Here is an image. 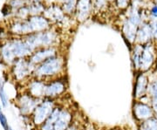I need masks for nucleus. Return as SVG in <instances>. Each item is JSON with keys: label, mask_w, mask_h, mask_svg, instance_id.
Instances as JSON below:
<instances>
[{"label": "nucleus", "mask_w": 157, "mask_h": 130, "mask_svg": "<svg viewBox=\"0 0 157 130\" xmlns=\"http://www.w3.org/2000/svg\"><path fill=\"white\" fill-rule=\"evenodd\" d=\"M33 52V48L22 37H11L0 41V61L7 67L17 59L29 58Z\"/></svg>", "instance_id": "1"}, {"label": "nucleus", "mask_w": 157, "mask_h": 130, "mask_svg": "<svg viewBox=\"0 0 157 130\" xmlns=\"http://www.w3.org/2000/svg\"><path fill=\"white\" fill-rule=\"evenodd\" d=\"M67 59L64 53L48 59L41 64L35 66L33 77L43 80H50L67 75Z\"/></svg>", "instance_id": "2"}, {"label": "nucleus", "mask_w": 157, "mask_h": 130, "mask_svg": "<svg viewBox=\"0 0 157 130\" xmlns=\"http://www.w3.org/2000/svg\"><path fill=\"white\" fill-rule=\"evenodd\" d=\"M22 38L33 48L34 51L36 49L42 47H51V46L59 47L60 39L59 33L58 32L51 28L43 32L29 34Z\"/></svg>", "instance_id": "3"}, {"label": "nucleus", "mask_w": 157, "mask_h": 130, "mask_svg": "<svg viewBox=\"0 0 157 130\" xmlns=\"http://www.w3.org/2000/svg\"><path fill=\"white\" fill-rule=\"evenodd\" d=\"M35 66L29 60L28 58L17 59L9 67V76L16 82L23 85L33 77Z\"/></svg>", "instance_id": "4"}, {"label": "nucleus", "mask_w": 157, "mask_h": 130, "mask_svg": "<svg viewBox=\"0 0 157 130\" xmlns=\"http://www.w3.org/2000/svg\"><path fill=\"white\" fill-rule=\"evenodd\" d=\"M59 101L43 98L40 100L39 103L35 108L34 111L30 116V123L35 128H38L41 124H43L47 118L49 117L53 108L56 107Z\"/></svg>", "instance_id": "5"}, {"label": "nucleus", "mask_w": 157, "mask_h": 130, "mask_svg": "<svg viewBox=\"0 0 157 130\" xmlns=\"http://www.w3.org/2000/svg\"><path fill=\"white\" fill-rule=\"evenodd\" d=\"M69 83L67 75L47 80L45 83V97L59 101L67 94Z\"/></svg>", "instance_id": "6"}, {"label": "nucleus", "mask_w": 157, "mask_h": 130, "mask_svg": "<svg viewBox=\"0 0 157 130\" xmlns=\"http://www.w3.org/2000/svg\"><path fill=\"white\" fill-rule=\"evenodd\" d=\"M39 101V99L34 98L24 90L18 93L14 99V104L23 118L30 117Z\"/></svg>", "instance_id": "7"}, {"label": "nucleus", "mask_w": 157, "mask_h": 130, "mask_svg": "<svg viewBox=\"0 0 157 130\" xmlns=\"http://www.w3.org/2000/svg\"><path fill=\"white\" fill-rule=\"evenodd\" d=\"M156 51L154 41L142 45L140 55L139 71L140 73H148L151 70L156 59Z\"/></svg>", "instance_id": "8"}, {"label": "nucleus", "mask_w": 157, "mask_h": 130, "mask_svg": "<svg viewBox=\"0 0 157 130\" xmlns=\"http://www.w3.org/2000/svg\"><path fill=\"white\" fill-rule=\"evenodd\" d=\"M132 115L135 123H138L155 116V113L150 103L141 101L139 100H133Z\"/></svg>", "instance_id": "9"}, {"label": "nucleus", "mask_w": 157, "mask_h": 130, "mask_svg": "<svg viewBox=\"0 0 157 130\" xmlns=\"http://www.w3.org/2000/svg\"><path fill=\"white\" fill-rule=\"evenodd\" d=\"M149 81L150 77L147 73H135L133 88V100H141L143 97L147 95Z\"/></svg>", "instance_id": "10"}, {"label": "nucleus", "mask_w": 157, "mask_h": 130, "mask_svg": "<svg viewBox=\"0 0 157 130\" xmlns=\"http://www.w3.org/2000/svg\"><path fill=\"white\" fill-rule=\"evenodd\" d=\"M45 80L32 77L23 84V90L28 93L34 98L41 100L45 98Z\"/></svg>", "instance_id": "11"}, {"label": "nucleus", "mask_w": 157, "mask_h": 130, "mask_svg": "<svg viewBox=\"0 0 157 130\" xmlns=\"http://www.w3.org/2000/svg\"><path fill=\"white\" fill-rule=\"evenodd\" d=\"M59 53H61V52H60V48L58 46L42 47V48L36 49L28 59L34 66H37V65L47 60L52 57L56 56Z\"/></svg>", "instance_id": "12"}, {"label": "nucleus", "mask_w": 157, "mask_h": 130, "mask_svg": "<svg viewBox=\"0 0 157 130\" xmlns=\"http://www.w3.org/2000/svg\"><path fill=\"white\" fill-rule=\"evenodd\" d=\"M76 112L71 105H65L62 108L61 112L59 113V118L54 123L53 130H66L69 124L73 121L74 119Z\"/></svg>", "instance_id": "13"}, {"label": "nucleus", "mask_w": 157, "mask_h": 130, "mask_svg": "<svg viewBox=\"0 0 157 130\" xmlns=\"http://www.w3.org/2000/svg\"><path fill=\"white\" fill-rule=\"evenodd\" d=\"M153 41V34L149 23H141L137 31L135 44L146 45Z\"/></svg>", "instance_id": "14"}, {"label": "nucleus", "mask_w": 157, "mask_h": 130, "mask_svg": "<svg viewBox=\"0 0 157 130\" xmlns=\"http://www.w3.org/2000/svg\"><path fill=\"white\" fill-rule=\"evenodd\" d=\"M65 12L61 8L57 5H52L45 11V17L48 20H52L57 23H60L64 20Z\"/></svg>", "instance_id": "15"}, {"label": "nucleus", "mask_w": 157, "mask_h": 130, "mask_svg": "<svg viewBox=\"0 0 157 130\" xmlns=\"http://www.w3.org/2000/svg\"><path fill=\"white\" fill-rule=\"evenodd\" d=\"M147 96L149 98V103L153 108L155 115L157 117V75L153 79H150Z\"/></svg>", "instance_id": "16"}, {"label": "nucleus", "mask_w": 157, "mask_h": 130, "mask_svg": "<svg viewBox=\"0 0 157 130\" xmlns=\"http://www.w3.org/2000/svg\"><path fill=\"white\" fill-rule=\"evenodd\" d=\"M91 0H77L76 11L77 17L80 21L85 20L89 15L91 7H92Z\"/></svg>", "instance_id": "17"}, {"label": "nucleus", "mask_w": 157, "mask_h": 130, "mask_svg": "<svg viewBox=\"0 0 157 130\" xmlns=\"http://www.w3.org/2000/svg\"><path fill=\"white\" fill-rule=\"evenodd\" d=\"M137 130H157V117L155 115L149 119L136 123Z\"/></svg>", "instance_id": "18"}, {"label": "nucleus", "mask_w": 157, "mask_h": 130, "mask_svg": "<svg viewBox=\"0 0 157 130\" xmlns=\"http://www.w3.org/2000/svg\"><path fill=\"white\" fill-rule=\"evenodd\" d=\"M6 80L0 79V103L3 108H7L9 105V97L6 92Z\"/></svg>", "instance_id": "19"}, {"label": "nucleus", "mask_w": 157, "mask_h": 130, "mask_svg": "<svg viewBox=\"0 0 157 130\" xmlns=\"http://www.w3.org/2000/svg\"><path fill=\"white\" fill-rule=\"evenodd\" d=\"M77 0H62V10L65 13L72 14L76 10Z\"/></svg>", "instance_id": "20"}, {"label": "nucleus", "mask_w": 157, "mask_h": 130, "mask_svg": "<svg viewBox=\"0 0 157 130\" xmlns=\"http://www.w3.org/2000/svg\"><path fill=\"white\" fill-rule=\"evenodd\" d=\"M29 3H30L29 0H9L8 5L10 6L12 11L14 12L15 11H17L20 8L28 5Z\"/></svg>", "instance_id": "21"}, {"label": "nucleus", "mask_w": 157, "mask_h": 130, "mask_svg": "<svg viewBox=\"0 0 157 130\" xmlns=\"http://www.w3.org/2000/svg\"><path fill=\"white\" fill-rule=\"evenodd\" d=\"M66 130H84L83 123H81V121L77 118L76 113H75V116H74L73 121L69 124Z\"/></svg>", "instance_id": "22"}, {"label": "nucleus", "mask_w": 157, "mask_h": 130, "mask_svg": "<svg viewBox=\"0 0 157 130\" xmlns=\"http://www.w3.org/2000/svg\"><path fill=\"white\" fill-rule=\"evenodd\" d=\"M149 25L153 34V40L154 41H157V18H153V20L149 23Z\"/></svg>", "instance_id": "23"}, {"label": "nucleus", "mask_w": 157, "mask_h": 130, "mask_svg": "<svg viewBox=\"0 0 157 130\" xmlns=\"http://www.w3.org/2000/svg\"><path fill=\"white\" fill-rule=\"evenodd\" d=\"M0 126L3 128L4 130H6L10 127L9 122H8V120H7V117H6V115L3 112L0 113Z\"/></svg>", "instance_id": "24"}, {"label": "nucleus", "mask_w": 157, "mask_h": 130, "mask_svg": "<svg viewBox=\"0 0 157 130\" xmlns=\"http://www.w3.org/2000/svg\"><path fill=\"white\" fill-rule=\"evenodd\" d=\"M1 13H2V15L4 17H8V16H10V15H11L13 13V11L11 10L10 6L8 4H6L5 6L2 7V9H1Z\"/></svg>", "instance_id": "25"}, {"label": "nucleus", "mask_w": 157, "mask_h": 130, "mask_svg": "<svg viewBox=\"0 0 157 130\" xmlns=\"http://www.w3.org/2000/svg\"><path fill=\"white\" fill-rule=\"evenodd\" d=\"M129 0H117V5L120 8H126L128 6Z\"/></svg>", "instance_id": "26"}, {"label": "nucleus", "mask_w": 157, "mask_h": 130, "mask_svg": "<svg viewBox=\"0 0 157 130\" xmlns=\"http://www.w3.org/2000/svg\"><path fill=\"white\" fill-rule=\"evenodd\" d=\"M150 12H151V15L153 17H155V18H157V5L152 7Z\"/></svg>", "instance_id": "27"}, {"label": "nucleus", "mask_w": 157, "mask_h": 130, "mask_svg": "<svg viewBox=\"0 0 157 130\" xmlns=\"http://www.w3.org/2000/svg\"><path fill=\"white\" fill-rule=\"evenodd\" d=\"M106 130H121V128H107Z\"/></svg>", "instance_id": "28"}, {"label": "nucleus", "mask_w": 157, "mask_h": 130, "mask_svg": "<svg viewBox=\"0 0 157 130\" xmlns=\"http://www.w3.org/2000/svg\"><path fill=\"white\" fill-rule=\"evenodd\" d=\"M2 112H3V107H2V105L0 103V113H2Z\"/></svg>", "instance_id": "29"}, {"label": "nucleus", "mask_w": 157, "mask_h": 130, "mask_svg": "<svg viewBox=\"0 0 157 130\" xmlns=\"http://www.w3.org/2000/svg\"><path fill=\"white\" fill-rule=\"evenodd\" d=\"M6 130H14V129H13V128H11V126H10V127H9V128H7V129H6Z\"/></svg>", "instance_id": "30"}, {"label": "nucleus", "mask_w": 157, "mask_h": 130, "mask_svg": "<svg viewBox=\"0 0 157 130\" xmlns=\"http://www.w3.org/2000/svg\"><path fill=\"white\" fill-rule=\"evenodd\" d=\"M109 1H113V0H109Z\"/></svg>", "instance_id": "31"}, {"label": "nucleus", "mask_w": 157, "mask_h": 130, "mask_svg": "<svg viewBox=\"0 0 157 130\" xmlns=\"http://www.w3.org/2000/svg\"><path fill=\"white\" fill-rule=\"evenodd\" d=\"M156 2H157V0H156Z\"/></svg>", "instance_id": "32"}]
</instances>
